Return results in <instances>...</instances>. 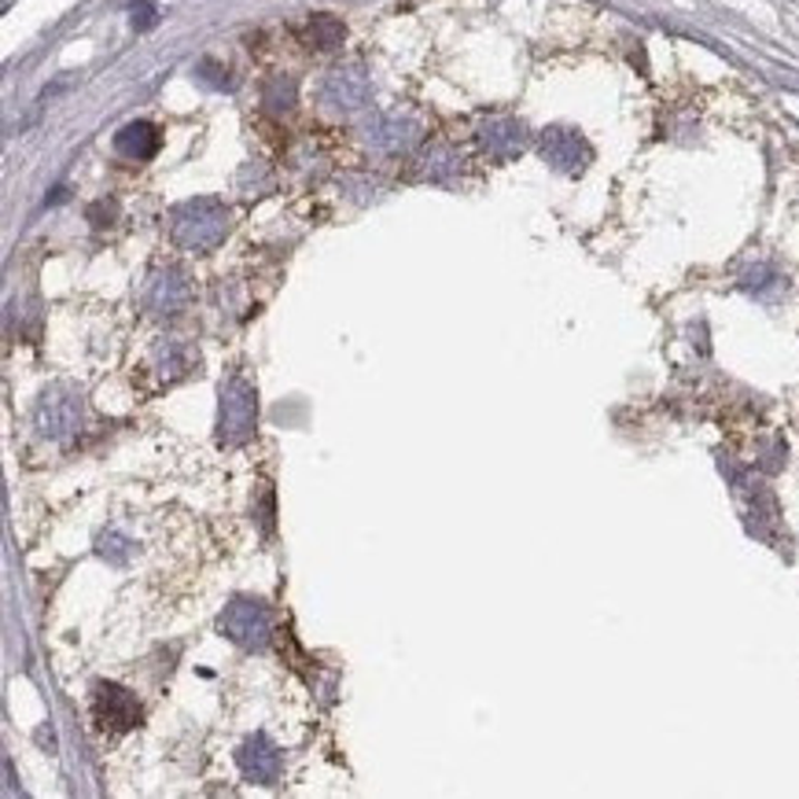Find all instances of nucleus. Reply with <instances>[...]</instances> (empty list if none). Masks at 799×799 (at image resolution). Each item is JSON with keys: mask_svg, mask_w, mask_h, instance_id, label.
I'll use <instances>...</instances> for the list:
<instances>
[{"mask_svg": "<svg viewBox=\"0 0 799 799\" xmlns=\"http://www.w3.org/2000/svg\"><path fill=\"white\" fill-rule=\"evenodd\" d=\"M169 233L181 247L211 251L225 236V207L217 199H192L169 217Z\"/></svg>", "mask_w": 799, "mask_h": 799, "instance_id": "f257e3e1", "label": "nucleus"}, {"mask_svg": "<svg viewBox=\"0 0 799 799\" xmlns=\"http://www.w3.org/2000/svg\"><path fill=\"white\" fill-rule=\"evenodd\" d=\"M259 420V394L244 377H233L222 387V413H217V439L222 446H244Z\"/></svg>", "mask_w": 799, "mask_h": 799, "instance_id": "f03ea898", "label": "nucleus"}, {"mask_svg": "<svg viewBox=\"0 0 799 799\" xmlns=\"http://www.w3.org/2000/svg\"><path fill=\"white\" fill-rule=\"evenodd\" d=\"M217 626H222V634L228 641H236V645L265 649V645H270V634H273V615H270V608H265L262 601L236 597V601L225 604V612H222V620H217Z\"/></svg>", "mask_w": 799, "mask_h": 799, "instance_id": "7ed1b4c3", "label": "nucleus"}, {"mask_svg": "<svg viewBox=\"0 0 799 799\" xmlns=\"http://www.w3.org/2000/svg\"><path fill=\"white\" fill-rule=\"evenodd\" d=\"M33 423H38L45 439H70L81 423V398L70 387H48L38 402V413H33Z\"/></svg>", "mask_w": 799, "mask_h": 799, "instance_id": "20e7f679", "label": "nucleus"}, {"mask_svg": "<svg viewBox=\"0 0 799 799\" xmlns=\"http://www.w3.org/2000/svg\"><path fill=\"white\" fill-rule=\"evenodd\" d=\"M369 78L361 67H339L321 85L324 104H332L335 111H358V107L369 104Z\"/></svg>", "mask_w": 799, "mask_h": 799, "instance_id": "39448f33", "label": "nucleus"}, {"mask_svg": "<svg viewBox=\"0 0 799 799\" xmlns=\"http://www.w3.org/2000/svg\"><path fill=\"white\" fill-rule=\"evenodd\" d=\"M236 762H240V770H244V778L254 785H273L281 778V752H276V744L265 733L247 737V741L240 744Z\"/></svg>", "mask_w": 799, "mask_h": 799, "instance_id": "423d86ee", "label": "nucleus"}, {"mask_svg": "<svg viewBox=\"0 0 799 799\" xmlns=\"http://www.w3.org/2000/svg\"><path fill=\"white\" fill-rule=\"evenodd\" d=\"M542 155H546V163L561 169V174H578L589 159V148L575 129L553 126L542 133Z\"/></svg>", "mask_w": 799, "mask_h": 799, "instance_id": "0eeeda50", "label": "nucleus"}, {"mask_svg": "<svg viewBox=\"0 0 799 799\" xmlns=\"http://www.w3.org/2000/svg\"><path fill=\"white\" fill-rule=\"evenodd\" d=\"M96 719L111 730H133L140 722V704L129 689L115 685V682H100L96 685Z\"/></svg>", "mask_w": 799, "mask_h": 799, "instance_id": "6e6552de", "label": "nucleus"}, {"mask_svg": "<svg viewBox=\"0 0 799 799\" xmlns=\"http://www.w3.org/2000/svg\"><path fill=\"white\" fill-rule=\"evenodd\" d=\"M148 306L155 313H181L188 302V281L177 270H159L148 284Z\"/></svg>", "mask_w": 799, "mask_h": 799, "instance_id": "1a4fd4ad", "label": "nucleus"}, {"mask_svg": "<svg viewBox=\"0 0 799 799\" xmlns=\"http://www.w3.org/2000/svg\"><path fill=\"white\" fill-rule=\"evenodd\" d=\"M115 152L126 159H152L159 152V129L152 123H129L115 133Z\"/></svg>", "mask_w": 799, "mask_h": 799, "instance_id": "9d476101", "label": "nucleus"}, {"mask_svg": "<svg viewBox=\"0 0 799 799\" xmlns=\"http://www.w3.org/2000/svg\"><path fill=\"white\" fill-rule=\"evenodd\" d=\"M483 144L494 155H516L524 148V126L513 123V118H494V123L483 126Z\"/></svg>", "mask_w": 799, "mask_h": 799, "instance_id": "9b49d317", "label": "nucleus"}, {"mask_svg": "<svg viewBox=\"0 0 799 799\" xmlns=\"http://www.w3.org/2000/svg\"><path fill=\"white\" fill-rule=\"evenodd\" d=\"M306 33H310V41L321 48V52H332V48L343 45L347 27H343V22H339L335 16H313L310 27H306Z\"/></svg>", "mask_w": 799, "mask_h": 799, "instance_id": "f8f14e48", "label": "nucleus"}, {"mask_svg": "<svg viewBox=\"0 0 799 799\" xmlns=\"http://www.w3.org/2000/svg\"><path fill=\"white\" fill-rule=\"evenodd\" d=\"M413 126L409 123H402V118H387V123L377 129V144L383 152H402V148H409V144H413Z\"/></svg>", "mask_w": 799, "mask_h": 799, "instance_id": "ddd939ff", "label": "nucleus"}, {"mask_svg": "<svg viewBox=\"0 0 799 799\" xmlns=\"http://www.w3.org/2000/svg\"><path fill=\"white\" fill-rule=\"evenodd\" d=\"M159 366H163V377L166 380H177V377H185L188 366H192V354H188V347H181V343H163L159 347Z\"/></svg>", "mask_w": 799, "mask_h": 799, "instance_id": "4468645a", "label": "nucleus"}, {"mask_svg": "<svg viewBox=\"0 0 799 799\" xmlns=\"http://www.w3.org/2000/svg\"><path fill=\"white\" fill-rule=\"evenodd\" d=\"M265 107H270L273 115H284L288 107L295 104V81L292 78H273L270 85H265Z\"/></svg>", "mask_w": 799, "mask_h": 799, "instance_id": "2eb2a0df", "label": "nucleus"}, {"mask_svg": "<svg viewBox=\"0 0 799 799\" xmlns=\"http://www.w3.org/2000/svg\"><path fill=\"white\" fill-rule=\"evenodd\" d=\"M196 81L207 85V89H228V85H233L228 70L222 64H214V59H203V64L196 67Z\"/></svg>", "mask_w": 799, "mask_h": 799, "instance_id": "dca6fc26", "label": "nucleus"}, {"mask_svg": "<svg viewBox=\"0 0 799 799\" xmlns=\"http://www.w3.org/2000/svg\"><path fill=\"white\" fill-rule=\"evenodd\" d=\"M100 553H104V556H111V561H115V564H123L129 549H126V542H123V538H118V535H111V538H104Z\"/></svg>", "mask_w": 799, "mask_h": 799, "instance_id": "f3484780", "label": "nucleus"}, {"mask_svg": "<svg viewBox=\"0 0 799 799\" xmlns=\"http://www.w3.org/2000/svg\"><path fill=\"white\" fill-rule=\"evenodd\" d=\"M133 27H137V30L155 27V8H152V4H137V8H133Z\"/></svg>", "mask_w": 799, "mask_h": 799, "instance_id": "a211bd4d", "label": "nucleus"}, {"mask_svg": "<svg viewBox=\"0 0 799 799\" xmlns=\"http://www.w3.org/2000/svg\"><path fill=\"white\" fill-rule=\"evenodd\" d=\"M89 217H92L96 225H104V217H107V222H111V217H115V203H96Z\"/></svg>", "mask_w": 799, "mask_h": 799, "instance_id": "6ab92c4d", "label": "nucleus"}]
</instances>
